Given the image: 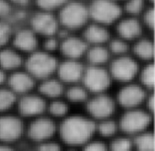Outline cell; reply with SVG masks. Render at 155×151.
Listing matches in <instances>:
<instances>
[{
    "label": "cell",
    "mask_w": 155,
    "mask_h": 151,
    "mask_svg": "<svg viewBox=\"0 0 155 151\" xmlns=\"http://www.w3.org/2000/svg\"><path fill=\"white\" fill-rule=\"evenodd\" d=\"M11 36V29L8 24L0 21V48L4 47Z\"/></svg>",
    "instance_id": "obj_33"
},
{
    "label": "cell",
    "mask_w": 155,
    "mask_h": 151,
    "mask_svg": "<svg viewBox=\"0 0 155 151\" xmlns=\"http://www.w3.org/2000/svg\"><path fill=\"white\" fill-rule=\"evenodd\" d=\"M37 151H62V149L58 142L50 139V140L39 143Z\"/></svg>",
    "instance_id": "obj_32"
},
{
    "label": "cell",
    "mask_w": 155,
    "mask_h": 151,
    "mask_svg": "<svg viewBox=\"0 0 155 151\" xmlns=\"http://www.w3.org/2000/svg\"><path fill=\"white\" fill-rule=\"evenodd\" d=\"M6 81H7L6 71H4L3 69L0 68V86H3V84L6 83Z\"/></svg>",
    "instance_id": "obj_40"
},
{
    "label": "cell",
    "mask_w": 155,
    "mask_h": 151,
    "mask_svg": "<svg viewBox=\"0 0 155 151\" xmlns=\"http://www.w3.org/2000/svg\"><path fill=\"white\" fill-rule=\"evenodd\" d=\"M108 147H109V151H134V150L132 139L126 136H120L114 138L110 146Z\"/></svg>",
    "instance_id": "obj_29"
},
{
    "label": "cell",
    "mask_w": 155,
    "mask_h": 151,
    "mask_svg": "<svg viewBox=\"0 0 155 151\" xmlns=\"http://www.w3.org/2000/svg\"><path fill=\"white\" fill-rule=\"evenodd\" d=\"M0 151H15V150L10 144L0 142Z\"/></svg>",
    "instance_id": "obj_41"
},
{
    "label": "cell",
    "mask_w": 155,
    "mask_h": 151,
    "mask_svg": "<svg viewBox=\"0 0 155 151\" xmlns=\"http://www.w3.org/2000/svg\"><path fill=\"white\" fill-rule=\"evenodd\" d=\"M45 48H46V50L48 51H54L58 48V41L54 38H50L45 43Z\"/></svg>",
    "instance_id": "obj_39"
},
{
    "label": "cell",
    "mask_w": 155,
    "mask_h": 151,
    "mask_svg": "<svg viewBox=\"0 0 155 151\" xmlns=\"http://www.w3.org/2000/svg\"><path fill=\"white\" fill-rule=\"evenodd\" d=\"M17 108L21 117L37 118L47 110V101L40 94L27 93L17 99Z\"/></svg>",
    "instance_id": "obj_8"
},
{
    "label": "cell",
    "mask_w": 155,
    "mask_h": 151,
    "mask_svg": "<svg viewBox=\"0 0 155 151\" xmlns=\"http://www.w3.org/2000/svg\"><path fill=\"white\" fill-rule=\"evenodd\" d=\"M120 36L124 40H134L141 34V26L135 19H126L118 27Z\"/></svg>",
    "instance_id": "obj_20"
},
{
    "label": "cell",
    "mask_w": 155,
    "mask_h": 151,
    "mask_svg": "<svg viewBox=\"0 0 155 151\" xmlns=\"http://www.w3.org/2000/svg\"><path fill=\"white\" fill-rule=\"evenodd\" d=\"M56 130L58 127L54 120L48 117L40 116L35 118L29 124L27 134L32 140L41 143L52 139Z\"/></svg>",
    "instance_id": "obj_7"
},
{
    "label": "cell",
    "mask_w": 155,
    "mask_h": 151,
    "mask_svg": "<svg viewBox=\"0 0 155 151\" xmlns=\"http://www.w3.org/2000/svg\"><path fill=\"white\" fill-rule=\"evenodd\" d=\"M109 58V51L105 48L96 46L87 51V59L92 65L101 66Z\"/></svg>",
    "instance_id": "obj_26"
},
{
    "label": "cell",
    "mask_w": 155,
    "mask_h": 151,
    "mask_svg": "<svg viewBox=\"0 0 155 151\" xmlns=\"http://www.w3.org/2000/svg\"><path fill=\"white\" fill-rule=\"evenodd\" d=\"M7 87L10 88L16 95H24L30 93L35 86V78L27 71H14L7 76Z\"/></svg>",
    "instance_id": "obj_13"
},
{
    "label": "cell",
    "mask_w": 155,
    "mask_h": 151,
    "mask_svg": "<svg viewBox=\"0 0 155 151\" xmlns=\"http://www.w3.org/2000/svg\"><path fill=\"white\" fill-rule=\"evenodd\" d=\"M132 142L134 149L137 151H154V134L148 130L137 134L132 139Z\"/></svg>",
    "instance_id": "obj_21"
},
{
    "label": "cell",
    "mask_w": 155,
    "mask_h": 151,
    "mask_svg": "<svg viewBox=\"0 0 155 151\" xmlns=\"http://www.w3.org/2000/svg\"><path fill=\"white\" fill-rule=\"evenodd\" d=\"M88 90L84 86L72 84L65 91V97L69 102L72 103H83L89 99Z\"/></svg>",
    "instance_id": "obj_24"
},
{
    "label": "cell",
    "mask_w": 155,
    "mask_h": 151,
    "mask_svg": "<svg viewBox=\"0 0 155 151\" xmlns=\"http://www.w3.org/2000/svg\"><path fill=\"white\" fill-rule=\"evenodd\" d=\"M11 1L16 3V4H19V5H25V4H27L30 0H11Z\"/></svg>",
    "instance_id": "obj_42"
},
{
    "label": "cell",
    "mask_w": 155,
    "mask_h": 151,
    "mask_svg": "<svg viewBox=\"0 0 155 151\" xmlns=\"http://www.w3.org/2000/svg\"><path fill=\"white\" fill-rule=\"evenodd\" d=\"M151 123L150 112L140 108L128 109L120 117L118 123L119 127L124 133L137 135L147 130Z\"/></svg>",
    "instance_id": "obj_2"
},
{
    "label": "cell",
    "mask_w": 155,
    "mask_h": 151,
    "mask_svg": "<svg viewBox=\"0 0 155 151\" xmlns=\"http://www.w3.org/2000/svg\"><path fill=\"white\" fill-rule=\"evenodd\" d=\"M66 0H37L38 4L41 8L46 10H52L61 6Z\"/></svg>",
    "instance_id": "obj_34"
},
{
    "label": "cell",
    "mask_w": 155,
    "mask_h": 151,
    "mask_svg": "<svg viewBox=\"0 0 155 151\" xmlns=\"http://www.w3.org/2000/svg\"><path fill=\"white\" fill-rule=\"evenodd\" d=\"M18 96L7 86H0V114L7 113L17 103Z\"/></svg>",
    "instance_id": "obj_23"
},
{
    "label": "cell",
    "mask_w": 155,
    "mask_h": 151,
    "mask_svg": "<svg viewBox=\"0 0 155 151\" xmlns=\"http://www.w3.org/2000/svg\"><path fill=\"white\" fill-rule=\"evenodd\" d=\"M32 26L34 31L48 37L54 35L58 28L54 17L48 13L36 14L32 19Z\"/></svg>",
    "instance_id": "obj_15"
},
{
    "label": "cell",
    "mask_w": 155,
    "mask_h": 151,
    "mask_svg": "<svg viewBox=\"0 0 155 151\" xmlns=\"http://www.w3.org/2000/svg\"><path fill=\"white\" fill-rule=\"evenodd\" d=\"M88 19V11L80 3H69L60 13L61 23L70 29H77L83 26Z\"/></svg>",
    "instance_id": "obj_12"
},
{
    "label": "cell",
    "mask_w": 155,
    "mask_h": 151,
    "mask_svg": "<svg viewBox=\"0 0 155 151\" xmlns=\"http://www.w3.org/2000/svg\"><path fill=\"white\" fill-rule=\"evenodd\" d=\"M143 8V0H130L127 5L126 9L130 14H138Z\"/></svg>",
    "instance_id": "obj_36"
},
{
    "label": "cell",
    "mask_w": 155,
    "mask_h": 151,
    "mask_svg": "<svg viewBox=\"0 0 155 151\" xmlns=\"http://www.w3.org/2000/svg\"><path fill=\"white\" fill-rule=\"evenodd\" d=\"M22 61V56L16 50L2 48L0 51V68L4 71H16Z\"/></svg>",
    "instance_id": "obj_16"
},
{
    "label": "cell",
    "mask_w": 155,
    "mask_h": 151,
    "mask_svg": "<svg viewBox=\"0 0 155 151\" xmlns=\"http://www.w3.org/2000/svg\"><path fill=\"white\" fill-rule=\"evenodd\" d=\"M47 110L52 118H64L68 113V104L67 102L56 98L47 105Z\"/></svg>",
    "instance_id": "obj_27"
},
{
    "label": "cell",
    "mask_w": 155,
    "mask_h": 151,
    "mask_svg": "<svg viewBox=\"0 0 155 151\" xmlns=\"http://www.w3.org/2000/svg\"><path fill=\"white\" fill-rule=\"evenodd\" d=\"M85 39L89 43L94 44H100L107 41L109 39V33L105 28L98 25H93L86 30Z\"/></svg>",
    "instance_id": "obj_22"
},
{
    "label": "cell",
    "mask_w": 155,
    "mask_h": 151,
    "mask_svg": "<svg viewBox=\"0 0 155 151\" xmlns=\"http://www.w3.org/2000/svg\"><path fill=\"white\" fill-rule=\"evenodd\" d=\"M13 44L21 51H33L37 47V38L30 30H21L15 35Z\"/></svg>",
    "instance_id": "obj_19"
},
{
    "label": "cell",
    "mask_w": 155,
    "mask_h": 151,
    "mask_svg": "<svg viewBox=\"0 0 155 151\" xmlns=\"http://www.w3.org/2000/svg\"><path fill=\"white\" fill-rule=\"evenodd\" d=\"M86 109L92 120L111 118L116 109V101L106 93H99L86 101Z\"/></svg>",
    "instance_id": "obj_6"
},
{
    "label": "cell",
    "mask_w": 155,
    "mask_h": 151,
    "mask_svg": "<svg viewBox=\"0 0 155 151\" xmlns=\"http://www.w3.org/2000/svg\"><path fill=\"white\" fill-rule=\"evenodd\" d=\"M65 151H77V150H76V149H74V148H70V149L65 150Z\"/></svg>",
    "instance_id": "obj_43"
},
{
    "label": "cell",
    "mask_w": 155,
    "mask_h": 151,
    "mask_svg": "<svg viewBox=\"0 0 155 151\" xmlns=\"http://www.w3.org/2000/svg\"><path fill=\"white\" fill-rule=\"evenodd\" d=\"M138 73V64L128 56H120L112 62L111 74L112 78L120 82H130Z\"/></svg>",
    "instance_id": "obj_10"
},
{
    "label": "cell",
    "mask_w": 155,
    "mask_h": 151,
    "mask_svg": "<svg viewBox=\"0 0 155 151\" xmlns=\"http://www.w3.org/2000/svg\"><path fill=\"white\" fill-rule=\"evenodd\" d=\"M25 124L19 116L3 113L0 115V142L11 144L23 135Z\"/></svg>",
    "instance_id": "obj_5"
},
{
    "label": "cell",
    "mask_w": 155,
    "mask_h": 151,
    "mask_svg": "<svg viewBox=\"0 0 155 151\" xmlns=\"http://www.w3.org/2000/svg\"><path fill=\"white\" fill-rule=\"evenodd\" d=\"M58 73L59 80L62 83L64 82L72 85L82 79L84 68H83L82 64L75 59H69L62 62L58 66Z\"/></svg>",
    "instance_id": "obj_14"
},
{
    "label": "cell",
    "mask_w": 155,
    "mask_h": 151,
    "mask_svg": "<svg viewBox=\"0 0 155 151\" xmlns=\"http://www.w3.org/2000/svg\"><path fill=\"white\" fill-rule=\"evenodd\" d=\"M95 133V120L84 116L66 117L58 126L60 138L70 146L84 145L91 140Z\"/></svg>",
    "instance_id": "obj_1"
},
{
    "label": "cell",
    "mask_w": 155,
    "mask_h": 151,
    "mask_svg": "<svg viewBox=\"0 0 155 151\" xmlns=\"http://www.w3.org/2000/svg\"><path fill=\"white\" fill-rule=\"evenodd\" d=\"M140 82L141 86L145 89H152L154 87L155 72L153 64H148L146 67L143 68L140 73Z\"/></svg>",
    "instance_id": "obj_30"
},
{
    "label": "cell",
    "mask_w": 155,
    "mask_h": 151,
    "mask_svg": "<svg viewBox=\"0 0 155 151\" xmlns=\"http://www.w3.org/2000/svg\"><path fill=\"white\" fill-rule=\"evenodd\" d=\"M144 21L149 28H151V29L154 28V9H149L145 13Z\"/></svg>",
    "instance_id": "obj_38"
},
{
    "label": "cell",
    "mask_w": 155,
    "mask_h": 151,
    "mask_svg": "<svg viewBox=\"0 0 155 151\" xmlns=\"http://www.w3.org/2000/svg\"><path fill=\"white\" fill-rule=\"evenodd\" d=\"M111 74L103 67L92 65L84 69V73L81 80L83 86L88 90V92L94 94L105 93L111 84Z\"/></svg>",
    "instance_id": "obj_4"
},
{
    "label": "cell",
    "mask_w": 155,
    "mask_h": 151,
    "mask_svg": "<svg viewBox=\"0 0 155 151\" xmlns=\"http://www.w3.org/2000/svg\"><path fill=\"white\" fill-rule=\"evenodd\" d=\"M10 13V4L7 0H0V19L8 16Z\"/></svg>",
    "instance_id": "obj_37"
},
{
    "label": "cell",
    "mask_w": 155,
    "mask_h": 151,
    "mask_svg": "<svg viewBox=\"0 0 155 151\" xmlns=\"http://www.w3.org/2000/svg\"><path fill=\"white\" fill-rule=\"evenodd\" d=\"M64 93V88L62 82L58 79L47 78L39 86V94L43 96L45 99H56Z\"/></svg>",
    "instance_id": "obj_18"
},
{
    "label": "cell",
    "mask_w": 155,
    "mask_h": 151,
    "mask_svg": "<svg viewBox=\"0 0 155 151\" xmlns=\"http://www.w3.org/2000/svg\"><path fill=\"white\" fill-rule=\"evenodd\" d=\"M146 96V89L143 88L141 85L127 84L118 92L117 102L128 110V109L139 108V106L145 102Z\"/></svg>",
    "instance_id": "obj_9"
},
{
    "label": "cell",
    "mask_w": 155,
    "mask_h": 151,
    "mask_svg": "<svg viewBox=\"0 0 155 151\" xmlns=\"http://www.w3.org/2000/svg\"><path fill=\"white\" fill-rule=\"evenodd\" d=\"M90 14L94 20L101 24H111L120 17V8L110 0H94Z\"/></svg>",
    "instance_id": "obj_11"
},
{
    "label": "cell",
    "mask_w": 155,
    "mask_h": 151,
    "mask_svg": "<svg viewBox=\"0 0 155 151\" xmlns=\"http://www.w3.org/2000/svg\"><path fill=\"white\" fill-rule=\"evenodd\" d=\"M111 51L116 54H124L127 51V44L123 40H115L110 44Z\"/></svg>",
    "instance_id": "obj_35"
},
{
    "label": "cell",
    "mask_w": 155,
    "mask_h": 151,
    "mask_svg": "<svg viewBox=\"0 0 155 151\" xmlns=\"http://www.w3.org/2000/svg\"><path fill=\"white\" fill-rule=\"evenodd\" d=\"M87 50V44L84 41L77 38H67L61 44L62 54L70 59L78 58Z\"/></svg>",
    "instance_id": "obj_17"
},
{
    "label": "cell",
    "mask_w": 155,
    "mask_h": 151,
    "mask_svg": "<svg viewBox=\"0 0 155 151\" xmlns=\"http://www.w3.org/2000/svg\"><path fill=\"white\" fill-rule=\"evenodd\" d=\"M26 69L35 79H47L58 69V63L48 52H35L27 59Z\"/></svg>",
    "instance_id": "obj_3"
},
{
    "label": "cell",
    "mask_w": 155,
    "mask_h": 151,
    "mask_svg": "<svg viewBox=\"0 0 155 151\" xmlns=\"http://www.w3.org/2000/svg\"><path fill=\"white\" fill-rule=\"evenodd\" d=\"M96 124V133H98L102 136L105 137H111L116 134L117 130L119 128V124L114 120L111 118L104 119L98 120Z\"/></svg>",
    "instance_id": "obj_25"
},
{
    "label": "cell",
    "mask_w": 155,
    "mask_h": 151,
    "mask_svg": "<svg viewBox=\"0 0 155 151\" xmlns=\"http://www.w3.org/2000/svg\"><path fill=\"white\" fill-rule=\"evenodd\" d=\"M134 51L137 57L149 60L154 56V44L148 40H141L134 46Z\"/></svg>",
    "instance_id": "obj_28"
},
{
    "label": "cell",
    "mask_w": 155,
    "mask_h": 151,
    "mask_svg": "<svg viewBox=\"0 0 155 151\" xmlns=\"http://www.w3.org/2000/svg\"><path fill=\"white\" fill-rule=\"evenodd\" d=\"M83 151H109V147L105 142L92 138L83 145Z\"/></svg>",
    "instance_id": "obj_31"
},
{
    "label": "cell",
    "mask_w": 155,
    "mask_h": 151,
    "mask_svg": "<svg viewBox=\"0 0 155 151\" xmlns=\"http://www.w3.org/2000/svg\"><path fill=\"white\" fill-rule=\"evenodd\" d=\"M150 1H152V2H153V1H154V0H150Z\"/></svg>",
    "instance_id": "obj_44"
}]
</instances>
